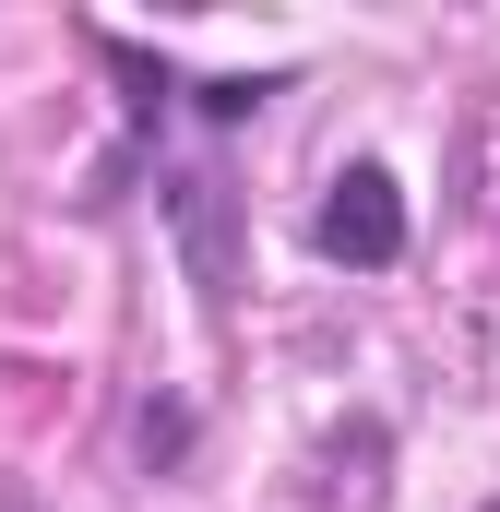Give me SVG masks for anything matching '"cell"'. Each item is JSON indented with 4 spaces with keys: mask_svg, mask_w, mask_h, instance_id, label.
Segmentation results:
<instances>
[{
    "mask_svg": "<svg viewBox=\"0 0 500 512\" xmlns=\"http://www.w3.org/2000/svg\"><path fill=\"white\" fill-rule=\"evenodd\" d=\"M489 512H500V501H489Z\"/></svg>",
    "mask_w": 500,
    "mask_h": 512,
    "instance_id": "cell-2",
    "label": "cell"
},
{
    "mask_svg": "<svg viewBox=\"0 0 500 512\" xmlns=\"http://www.w3.org/2000/svg\"><path fill=\"white\" fill-rule=\"evenodd\" d=\"M322 251L358 262V274H381V262L405 251V191H393L381 167H346V179H334V203H322Z\"/></svg>",
    "mask_w": 500,
    "mask_h": 512,
    "instance_id": "cell-1",
    "label": "cell"
}]
</instances>
